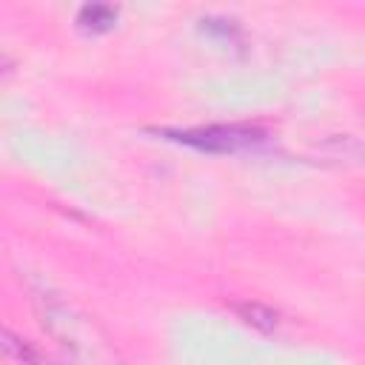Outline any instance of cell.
<instances>
[{"instance_id":"obj_2","label":"cell","mask_w":365,"mask_h":365,"mask_svg":"<svg viewBox=\"0 0 365 365\" xmlns=\"http://www.w3.org/2000/svg\"><path fill=\"white\" fill-rule=\"evenodd\" d=\"M117 20V9L114 6H106V3H91V6H83L80 14H77V26L83 31H91V34H100V31H108Z\"/></svg>"},{"instance_id":"obj_3","label":"cell","mask_w":365,"mask_h":365,"mask_svg":"<svg viewBox=\"0 0 365 365\" xmlns=\"http://www.w3.org/2000/svg\"><path fill=\"white\" fill-rule=\"evenodd\" d=\"M234 308V314L242 319V322H248V325H254V328H259V331H274L277 328V311H271L268 305H262V302H251V299H245V302H234L231 305Z\"/></svg>"},{"instance_id":"obj_4","label":"cell","mask_w":365,"mask_h":365,"mask_svg":"<svg viewBox=\"0 0 365 365\" xmlns=\"http://www.w3.org/2000/svg\"><path fill=\"white\" fill-rule=\"evenodd\" d=\"M3 348L14 356V359H20L23 365H51L34 345H29L26 339H20V336H14L11 331H3Z\"/></svg>"},{"instance_id":"obj_1","label":"cell","mask_w":365,"mask_h":365,"mask_svg":"<svg viewBox=\"0 0 365 365\" xmlns=\"http://www.w3.org/2000/svg\"><path fill=\"white\" fill-rule=\"evenodd\" d=\"M171 140L185 143L200 151H214V154H228L240 151L248 145L262 143V131L251 125H208V128H188V131H165Z\"/></svg>"}]
</instances>
